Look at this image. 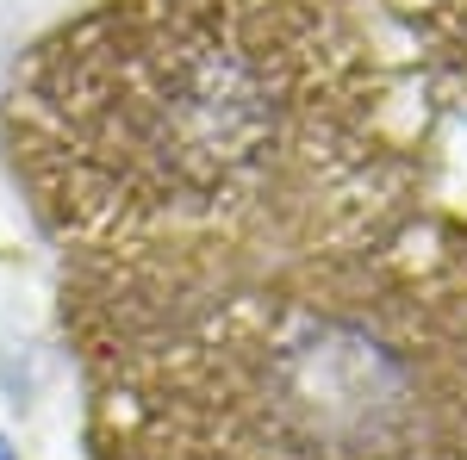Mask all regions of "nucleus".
<instances>
[{"label": "nucleus", "mask_w": 467, "mask_h": 460, "mask_svg": "<svg viewBox=\"0 0 467 460\" xmlns=\"http://www.w3.org/2000/svg\"><path fill=\"white\" fill-rule=\"evenodd\" d=\"M436 112L380 0H88L13 75L6 162L94 330L424 212Z\"/></svg>", "instance_id": "obj_1"}, {"label": "nucleus", "mask_w": 467, "mask_h": 460, "mask_svg": "<svg viewBox=\"0 0 467 460\" xmlns=\"http://www.w3.org/2000/svg\"><path fill=\"white\" fill-rule=\"evenodd\" d=\"M94 460H467V218L69 330Z\"/></svg>", "instance_id": "obj_2"}, {"label": "nucleus", "mask_w": 467, "mask_h": 460, "mask_svg": "<svg viewBox=\"0 0 467 460\" xmlns=\"http://www.w3.org/2000/svg\"><path fill=\"white\" fill-rule=\"evenodd\" d=\"M436 107L467 112V0H380Z\"/></svg>", "instance_id": "obj_3"}]
</instances>
